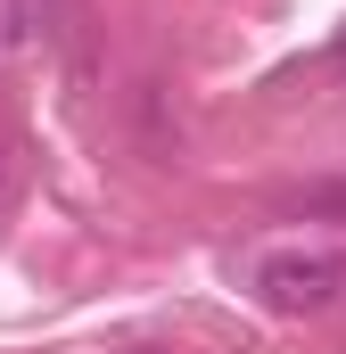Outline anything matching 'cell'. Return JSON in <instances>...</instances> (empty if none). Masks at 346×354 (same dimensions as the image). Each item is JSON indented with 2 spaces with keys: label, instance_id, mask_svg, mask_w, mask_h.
<instances>
[{
  "label": "cell",
  "instance_id": "obj_1",
  "mask_svg": "<svg viewBox=\"0 0 346 354\" xmlns=\"http://www.w3.org/2000/svg\"><path fill=\"white\" fill-rule=\"evenodd\" d=\"M338 288H346V256H330V248H280L256 264V297L272 313H322V305H338Z\"/></svg>",
  "mask_w": 346,
  "mask_h": 354
},
{
  "label": "cell",
  "instance_id": "obj_2",
  "mask_svg": "<svg viewBox=\"0 0 346 354\" xmlns=\"http://www.w3.org/2000/svg\"><path fill=\"white\" fill-rule=\"evenodd\" d=\"M0 198H8V157H0Z\"/></svg>",
  "mask_w": 346,
  "mask_h": 354
},
{
  "label": "cell",
  "instance_id": "obj_3",
  "mask_svg": "<svg viewBox=\"0 0 346 354\" xmlns=\"http://www.w3.org/2000/svg\"><path fill=\"white\" fill-rule=\"evenodd\" d=\"M338 66H346V41H338Z\"/></svg>",
  "mask_w": 346,
  "mask_h": 354
}]
</instances>
